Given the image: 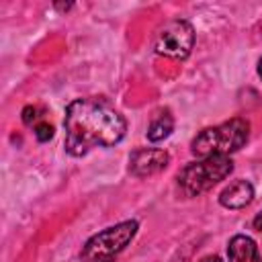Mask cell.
Here are the masks:
<instances>
[{
	"label": "cell",
	"mask_w": 262,
	"mask_h": 262,
	"mask_svg": "<svg viewBox=\"0 0 262 262\" xmlns=\"http://www.w3.org/2000/svg\"><path fill=\"white\" fill-rule=\"evenodd\" d=\"M233 170V162L227 156H211L201 158L199 162L186 164L178 174V188L184 196H196L217 182L227 178Z\"/></svg>",
	"instance_id": "cell-3"
},
{
	"label": "cell",
	"mask_w": 262,
	"mask_h": 262,
	"mask_svg": "<svg viewBox=\"0 0 262 262\" xmlns=\"http://www.w3.org/2000/svg\"><path fill=\"white\" fill-rule=\"evenodd\" d=\"M229 262H262V256L258 252V246L248 235H233L227 246Z\"/></svg>",
	"instance_id": "cell-8"
},
{
	"label": "cell",
	"mask_w": 262,
	"mask_h": 262,
	"mask_svg": "<svg viewBox=\"0 0 262 262\" xmlns=\"http://www.w3.org/2000/svg\"><path fill=\"white\" fill-rule=\"evenodd\" d=\"M252 199H254V186L248 180H233L219 194V203L227 209H242L250 205Z\"/></svg>",
	"instance_id": "cell-7"
},
{
	"label": "cell",
	"mask_w": 262,
	"mask_h": 262,
	"mask_svg": "<svg viewBox=\"0 0 262 262\" xmlns=\"http://www.w3.org/2000/svg\"><path fill=\"white\" fill-rule=\"evenodd\" d=\"M39 117H41V108H37V106H25L23 108V123L25 125H37V121H39Z\"/></svg>",
	"instance_id": "cell-11"
},
{
	"label": "cell",
	"mask_w": 262,
	"mask_h": 262,
	"mask_svg": "<svg viewBox=\"0 0 262 262\" xmlns=\"http://www.w3.org/2000/svg\"><path fill=\"white\" fill-rule=\"evenodd\" d=\"M66 151L84 156L92 147H111L125 137L127 123L123 115L102 96L76 98L68 104L63 117Z\"/></svg>",
	"instance_id": "cell-1"
},
{
	"label": "cell",
	"mask_w": 262,
	"mask_h": 262,
	"mask_svg": "<svg viewBox=\"0 0 262 262\" xmlns=\"http://www.w3.org/2000/svg\"><path fill=\"white\" fill-rule=\"evenodd\" d=\"M252 225H254V229H256V231H260V233H262V211H260V213L254 217Z\"/></svg>",
	"instance_id": "cell-12"
},
{
	"label": "cell",
	"mask_w": 262,
	"mask_h": 262,
	"mask_svg": "<svg viewBox=\"0 0 262 262\" xmlns=\"http://www.w3.org/2000/svg\"><path fill=\"white\" fill-rule=\"evenodd\" d=\"M199 262H223L219 256H205V258H201Z\"/></svg>",
	"instance_id": "cell-13"
},
{
	"label": "cell",
	"mask_w": 262,
	"mask_h": 262,
	"mask_svg": "<svg viewBox=\"0 0 262 262\" xmlns=\"http://www.w3.org/2000/svg\"><path fill=\"white\" fill-rule=\"evenodd\" d=\"M258 76H260V78H262V59H260V61H258Z\"/></svg>",
	"instance_id": "cell-14"
},
{
	"label": "cell",
	"mask_w": 262,
	"mask_h": 262,
	"mask_svg": "<svg viewBox=\"0 0 262 262\" xmlns=\"http://www.w3.org/2000/svg\"><path fill=\"white\" fill-rule=\"evenodd\" d=\"M192 45H194V31L186 20H180V18L164 23L158 29L156 41H154L156 51L172 59L188 57V53L192 51Z\"/></svg>",
	"instance_id": "cell-5"
},
{
	"label": "cell",
	"mask_w": 262,
	"mask_h": 262,
	"mask_svg": "<svg viewBox=\"0 0 262 262\" xmlns=\"http://www.w3.org/2000/svg\"><path fill=\"white\" fill-rule=\"evenodd\" d=\"M137 233V221H121L113 227H106L104 231L92 235L84 250H82V262H102L106 258H113L125 246L133 239Z\"/></svg>",
	"instance_id": "cell-4"
},
{
	"label": "cell",
	"mask_w": 262,
	"mask_h": 262,
	"mask_svg": "<svg viewBox=\"0 0 262 262\" xmlns=\"http://www.w3.org/2000/svg\"><path fill=\"white\" fill-rule=\"evenodd\" d=\"M35 137H37L39 141H49V139L53 137V125H49V123H45V121L37 123V125H35Z\"/></svg>",
	"instance_id": "cell-10"
},
{
	"label": "cell",
	"mask_w": 262,
	"mask_h": 262,
	"mask_svg": "<svg viewBox=\"0 0 262 262\" xmlns=\"http://www.w3.org/2000/svg\"><path fill=\"white\" fill-rule=\"evenodd\" d=\"M174 129V117L170 115V111H158L156 117L151 119L149 127H147V139L149 141H162L166 139Z\"/></svg>",
	"instance_id": "cell-9"
},
{
	"label": "cell",
	"mask_w": 262,
	"mask_h": 262,
	"mask_svg": "<svg viewBox=\"0 0 262 262\" xmlns=\"http://www.w3.org/2000/svg\"><path fill=\"white\" fill-rule=\"evenodd\" d=\"M168 162H170V156L164 149H156V147L135 149L129 156V172L137 178L154 176V174L162 172L168 166Z\"/></svg>",
	"instance_id": "cell-6"
},
{
	"label": "cell",
	"mask_w": 262,
	"mask_h": 262,
	"mask_svg": "<svg viewBox=\"0 0 262 262\" xmlns=\"http://www.w3.org/2000/svg\"><path fill=\"white\" fill-rule=\"evenodd\" d=\"M250 135L248 121L235 117L217 127L203 129L190 143V149L196 158H211V156H227L237 151Z\"/></svg>",
	"instance_id": "cell-2"
}]
</instances>
